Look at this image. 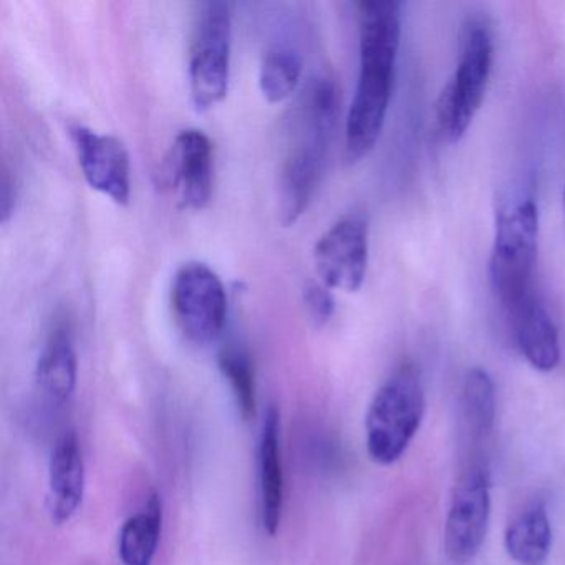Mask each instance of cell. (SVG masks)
Instances as JSON below:
<instances>
[{
  "instance_id": "17",
  "label": "cell",
  "mask_w": 565,
  "mask_h": 565,
  "mask_svg": "<svg viewBox=\"0 0 565 565\" xmlns=\"http://www.w3.org/2000/svg\"><path fill=\"white\" fill-rule=\"evenodd\" d=\"M163 529V504L151 494L137 514L128 518L118 534V557L124 565H153Z\"/></svg>"
},
{
  "instance_id": "21",
  "label": "cell",
  "mask_w": 565,
  "mask_h": 565,
  "mask_svg": "<svg viewBox=\"0 0 565 565\" xmlns=\"http://www.w3.org/2000/svg\"><path fill=\"white\" fill-rule=\"evenodd\" d=\"M303 306L310 322L316 327H323L330 322L335 313V299L332 289L322 282H312L303 290Z\"/></svg>"
},
{
  "instance_id": "2",
  "label": "cell",
  "mask_w": 565,
  "mask_h": 565,
  "mask_svg": "<svg viewBox=\"0 0 565 565\" xmlns=\"http://www.w3.org/2000/svg\"><path fill=\"white\" fill-rule=\"evenodd\" d=\"M339 118V90L330 78L313 82L300 111L299 137L290 147L279 180V217L292 226L309 206L326 168Z\"/></svg>"
},
{
  "instance_id": "6",
  "label": "cell",
  "mask_w": 565,
  "mask_h": 565,
  "mask_svg": "<svg viewBox=\"0 0 565 565\" xmlns=\"http://www.w3.org/2000/svg\"><path fill=\"white\" fill-rule=\"evenodd\" d=\"M233 19L230 6L207 2L201 8L190 51L191 100L207 110L224 100L230 88Z\"/></svg>"
},
{
  "instance_id": "18",
  "label": "cell",
  "mask_w": 565,
  "mask_h": 565,
  "mask_svg": "<svg viewBox=\"0 0 565 565\" xmlns=\"http://www.w3.org/2000/svg\"><path fill=\"white\" fill-rule=\"evenodd\" d=\"M302 57L289 45H273L264 54L259 68V88L270 104L286 100L299 87Z\"/></svg>"
},
{
  "instance_id": "12",
  "label": "cell",
  "mask_w": 565,
  "mask_h": 565,
  "mask_svg": "<svg viewBox=\"0 0 565 565\" xmlns=\"http://www.w3.org/2000/svg\"><path fill=\"white\" fill-rule=\"evenodd\" d=\"M85 495V461L74 429L55 441L49 462V512L57 525L71 521Z\"/></svg>"
},
{
  "instance_id": "3",
  "label": "cell",
  "mask_w": 565,
  "mask_h": 565,
  "mask_svg": "<svg viewBox=\"0 0 565 565\" xmlns=\"http://www.w3.org/2000/svg\"><path fill=\"white\" fill-rule=\"evenodd\" d=\"M425 415L422 376L405 363L380 386L365 416V443L372 461L390 466L398 461L418 433Z\"/></svg>"
},
{
  "instance_id": "19",
  "label": "cell",
  "mask_w": 565,
  "mask_h": 565,
  "mask_svg": "<svg viewBox=\"0 0 565 565\" xmlns=\"http://www.w3.org/2000/svg\"><path fill=\"white\" fill-rule=\"evenodd\" d=\"M462 415L472 441L491 435L495 422L494 383L486 370L472 369L462 383Z\"/></svg>"
},
{
  "instance_id": "14",
  "label": "cell",
  "mask_w": 565,
  "mask_h": 565,
  "mask_svg": "<svg viewBox=\"0 0 565 565\" xmlns=\"http://www.w3.org/2000/svg\"><path fill=\"white\" fill-rule=\"evenodd\" d=\"M284 484L282 449H280V415L269 406L263 419L259 438V501L264 531L276 535L282 521Z\"/></svg>"
},
{
  "instance_id": "4",
  "label": "cell",
  "mask_w": 565,
  "mask_h": 565,
  "mask_svg": "<svg viewBox=\"0 0 565 565\" xmlns=\"http://www.w3.org/2000/svg\"><path fill=\"white\" fill-rule=\"evenodd\" d=\"M539 211L532 198L504 207L495 221L489 276L505 312L534 294L537 263Z\"/></svg>"
},
{
  "instance_id": "1",
  "label": "cell",
  "mask_w": 565,
  "mask_h": 565,
  "mask_svg": "<svg viewBox=\"0 0 565 565\" xmlns=\"http://www.w3.org/2000/svg\"><path fill=\"white\" fill-rule=\"evenodd\" d=\"M360 74L345 124V158L363 160L375 148L385 127L396 58L402 39V9L395 0L360 4Z\"/></svg>"
},
{
  "instance_id": "16",
  "label": "cell",
  "mask_w": 565,
  "mask_h": 565,
  "mask_svg": "<svg viewBox=\"0 0 565 565\" xmlns=\"http://www.w3.org/2000/svg\"><path fill=\"white\" fill-rule=\"evenodd\" d=\"M505 551L519 565H544L551 554L552 525L542 502H532L505 531Z\"/></svg>"
},
{
  "instance_id": "9",
  "label": "cell",
  "mask_w": 565,
  "mask_h": 565,
  "mask_svg": "<svg viewBox=\"0 0 565 565\" xmlns=\"http://www.w3.org/2000/svg\"><path fill=\"white\" fill-rule=\"evenodd\" d=\"M313 266L329 289L356 292L369 269V223L360 214H347L329 227L313 247Z\"/></svg>"
},
{
  "instance_id": "5",
  "label": "cell",
  "mask_w": 565,
  "mask_h": 565,
  "mask_svg": "<svg viewBox=\"0 0 565 565\" xmlns=\"http://www.w3.org/2000/svg\"><path fill=\"white\" fill-rule=\"evenodd\" d=\"M491 72V34L484 25L471 24L462 41L458 67L436 104V124L446 140H461L471 127L484 102Z\"/></svg>"
},
{
  "instance_id": "20",
  "label": "cell",
  "mask_w": 565,
  "mask_h": 565,
  "mask_svg": "<svg viewBox=\"0 0 565 565\" xmlns=\"http://www.w3.org/2000/svg\"><path fill=\"white\" fill-rule=\"evenodd\" d=\"M217 365L230 383L237 412L249 422L256 416L257 408L256 373L249 355L239 347H224L217 356Z\"/></svg>"
},
{
  "instance_id": "22",
  "label": "cell",
  "mask_w": 565,
  "mask_h": 565,
  "mask_svg": "<svg viewBox=\"0 0 565 565\" xmlns=\"http://www.w3.org/2000/svg\"><path fill=\"white\" fill-rule=\"evenodd\" d=\"M15 200H18V190H15L14 178L4 168L0 178V221L2 223H8L14 214Z\"/></svg>"
},
{
  "instance_id": "7",
  "label": "cell",
  "mask_w": 565,
  "mask_h": 565,
  "mask_svg": "<svg viewBox=\"0 0 565 565\" xmlns=\"http://www.w3.org/2000/svg\"><path fill=\"white\" fill-rule=\"evenodd\" d=\"M171 309L178 329L194 345H207L223 332L227 296L221 277L203 263H188L174 274Z\"/></svg>"
},
{
  "instance_id": "23",
  "label": "cell",
  "mask_w": 565,
  "mask_h": 565,
  "mask_svg": "<svg viewBox=\"0 0 565 565\" xmlns=\"http://www.w3.org/2000/svg\"><path fill=\"white\" fill-rule=\"evenodd\" d=\"M564 223H565V191H564Z\"/></svg>"
},
{
  "instance_id": "13",
  "label": "cell",
  "mask_w": 565,
  "mask_h": 565,
  "mask_svg": "<svg viewBox=\"0 0 565 565\" xmlns=\"http://www.w3.org/2000/svg\"><path fill=\"white\" fill-rule=\"evenodd\" d=\"M508 316L522 356L539 372H552L561 362L558 330L537 294L525 297Z\"/></svg>"
},
{
  "instance_id": "15",
  "label": "cell",
  "mask_w": 565,
  "mask_h": 565,
  "mask_svg": "<svg viewBox=\"0 0 565 565\" xmlns=\"http://www.w3.org/2000/svg\"><path fill=\"white\" fill-rule=\"evenodd\" d=\"M78 360L68 327L57 326L45 340L35 366V385L45 402L68 403L77 388Z\"/></svg>"
},
{
  "instance_id": "11",
  "label": "cell",
  "mask_w": 565,
  "mask_h": 565,
  "mask_svg": "<svg viewBox=\"0 0 565 565\" xmlns=\"http://www.w3.org/2000/svg\"><path fill=\"white\" fill-rule=\"evenodd\" d=\"M171 190L181 210L200 211L213 196V143L204 131L188 128L174 138L168 154Z\"/></svg>"
},
{
  "instance_id": "8",
  "label": "cell",
  "mask_w": 565,
  "mask_h": 565,
  "mask_svg": "<svg viewBox=\"0 0 565 565\" xmlns=\"http://www.w3.org/2000/svg\"><path fill=\"white\" fill-rule=\"evenodd\" d=\"M491 515V479L486 462L472 458L452 491L445 525V551L456 565L469 564L478 555Z\"/></svg>"
},
{
  "instance_id": "10",
  "label": "cell",
  "mask_w": 565,
  "mask_h": 565,
  "mask_svg": "<svg viewBox=\"0 0 565 565\" xmlns=\"http://www.w3.org/2000/svg\"><path fill=\"white\" fill-rule=\"evenodd\" d=\"M78 167L92 190L125 206L131 194V163L127 147L114 135L92 128H72Z\"/></svg>"
}]
</instances>
